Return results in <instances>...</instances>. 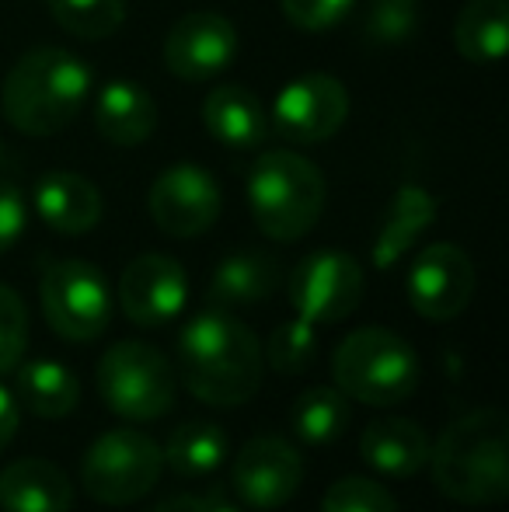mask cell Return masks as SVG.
<instances>
[{
	"label": "cell",
	"instance_id": "cell-25",
	"mask_svg": "<svg viewBox=\"0 0 509 512\" xmlns=\"http://www.w3.org/2000/svg\"><path fill=\"white\" fill-rule=\"evenodd\" d=\"M164 467L182 478H203L227 464L231 439L213 422H182L164 443Z\"/></svg>",
	"mask_w": 509,
	"mask_h": 512
},
{
	"label": "cell",
	"instance_id": "cell-28",
	"mask_svg": "<svg viewBox=\"0 0 509 512\" xmlns=\"http://www.w3.org/2000/svg\"><path fill=\"white\" fill-rule=\"evenodd\" d=\"M262 356L269 359V366L276 373H304L314 363V356H318V331L304 317L276 324Z\"/></svg>",
	"mask_w": 509,
	"mask_h": 512
},
{
	"label": "cell",
	"instance_id": "cell-23",
	"mask_svg": "<svg viewBox=\"0 0 509 512\" xmlns=\"http://www.w3.org/2000/svg\"><path fill=\"white\" fill-rule=\"evenodd\" d=\"M14 398L21 408H28L35 418H67L81 405V380L70 366L53 363V359H35V363H18V380H14Z\"/></svg>",
	"mask_w": 509,
	"mask_h": 512
},
{
	"label": "cell",
	"instance_id": "cell-17",
	"mask_svg": "<svg viewBox=\"0 0 509 512\" xmlns=\"http://www.w3.org/2000/svg\"><path fill=\"white\" fill-rule=\"evenodd\" d=\"M429 432L401 415L377 418L363 429L360 457L384 478H415L429 467Z\"/></svg>",
	"mask_w": 509,
	"mask_h": 512
},
{
	"label": "cell",
	"instance_id": "cell-22",
	"mask_svg": "<svg viewBox=\"0 0 509 512\" xmlns=\"http://www.w3.org/2000/svg\"><path fill=\"white\" fill-rule=\"evenodd\" d=\"M279 286V262L262 251H238L217 265L210 279V300L220 310L255 307L269 300Z\"/></svg>",
	"mask_w": 509,
	"mask_h": 512
},
{
	"label": "cell",
	"instance_id": "cell-26",
	"mask_svg": "<svg viewBox=\"0 0 509 512\" xmlns=\"http://www.w3.org/2000/svg\"><path fill=\"white\" fill-rule=\"evenodd\" d=\"M349 425V398L339 387H307L297 394L290 408V429L300 443L328 446L346 432Z\"/></svg>",
	"mask_w": 509,
	"mask_h": 512
},
{
	"label": "cell",
	"instance_id": "cell-13",
	"mask_svg": "<svg viewBox=\"0 0 509 512\" xmlns=\"http://www.w3.org/2000/svg\"><path fill=\"white\" fill-rule=\"evenodd\" d=\"M304 481V457L283 436H255L238 450L231 467L234 495L248 509H279L300 492Z\"/></svg>",
	"mask_w": 509,
	"mask_h": 512
},
{
	"label": "cell",
	"instance_id": "cell-34",
	"mask_svg": "<svg viewBox=\"0 0 509 512\" xmlns=\"http://www.w3.org/2000/svg\"><path fill=\"white\" fill-rule=\"evenodd\" d=\"M154 512H238V509L220 499V495H175V499H164Z\"/></svg>",
	"mask_w": 509,
	"mask_h": 512
},
{
	"label": "cell",
	"instance_id": "cell-15",
	"mask_svg": "<svg viewBox=\"0 0 509 512\" xmlns=\"http://www.w3.org/2000/svg\"><path fill=\"white\" fill-rule=\"evenodd\" d=\"M189 279L175 258L161 251L133 258L119 279V307L136 328H164L185 310Z\"/></svg>",
	"mask_w": 509,
	"mask_h": 512
},
{
	"label": "cell",
	"instance_id": "cell-32",
	"mask_svg": "<svg viewBox=\"0 0 509 512\" xmlns=\"http://www.w3.org/2000/svg\"><path fill=\"white\" fill-rule=\"evenodd\" d=\"M353 4L356 0H279L286 21L300 32H328L353 11Z\"/></svg>",
	"mask_w": 509,
	"mask_h": 512
},
{
	"label": "cell",
	"instance_id": "cell-29",
	"mask_svg": "<svg viewBox=\"0 0 509 512\" xmlns=\"http://www.w3.org/2000/svg\"><path fill=\"white\" fill-rule=\"evenodd\" d=\"M419 28V0H370L363 11V39L377 46L408 42Z\"/></svg>",
	"mask_w": 509,
	"mask_h": 512
},
{
	"label": "cell",
	"instance_id": "cell-18",
	"mask_svg": "<svg viewBox=\"0 0 509 512\" xmlns=\"http://www.w3.org/2000/svg\"><path fill=\"white\" fill-rule=\"evenodd\" d=\"M0 509L4 512H70L74 485L70 478L42 457L14 460L0 471Z\"/></svg>",
	"mask_w": 509,
	"mask_h": 512
},
{
	"label": "cell",
	"instance_id": "cell-16",
	"mask_svg": "<svg viewBox=\"0 0 509 512\" xmlns=\"http://www.w3.org/2000/svg\"><path fill=\"white\" fill-rule=\"evenodd\" d=\"M32 203L49 230L81 237L102 223V192L77 171H46L35 182Z\"/></svg>",
	"mask_w": 509,
	"mask_h": 512
},
{
	"label": "cell",
	"instance_id": "cell-31",
	"mask_svg": "<svg viewBox=\"0 0 509 512\" xmlns=\"http://www.w3.org/2000/svg\"><path fill=\"white\" fill-rule=\"evenodd\" d=\"M28 349V307L11 286L0 283V377L18 370Z\"/></svg>",
	"mask_w": 509,
	"mask_h": 512
},
{
	"label": "cell",
	"instance_id": "cell-35",
	"mask_svg": "<svg viewBox=\"0 0 509 512\" xmlns=\"http://www.w3.org/2000/svg\"><path fill=\"white\" fill-rule=\"evenodd\" d=\"M18 425H21V405L7 387H0V453L14 443L18 436Z\"/></svg>",
	"mask_w": 509,
	"mask_h": 512
},
{
	"label": "cell",
	"instance_id": "cell-21",
	"mask_svg": "<svg viewBox=\"0 0 509 512\" xmlns=\"http://www.w3.org/2000/svg\"><path fill=\"white\" fill-rule=\"evenodd\" d=\"M433 220H436V199L422 185H401L394 192L391 206H387L381 230H377V241H374L377 269H391L401 255H408L419 244V237L433 227Z\"/></svg>",
	"mask_w": 509,
	"mask_h": 512
},
{
	"label": "cell",
	"instance_id": "cell-36",
	"mask_svg": "<svg viewBox=\"0 0 509 512\" xmlns=\"http://www.w3.org/2000/svg\"><path fill=\"white\" fill-rule=\"evenodd\" d=\"M0 164H4V147H0Z\"/></svg>",
	"mask_w": 509,
	"mask_h": 512
},
{
	"label": "cell",
	"instance_id": "cell-4",
	"mask_svg": "<svg viewBox=\"0 0 509 512\" xmlns=\"http://www.w3.org/2000/svg\"><path fill=\"white\" fill-rule=\"evenodd\" d=\"M332 380L349 401L391 408L419 391L422 363L408 338L391 328H356L335 345Z\"/></svg>",
	"mask_w": 509,
	"mask_h": 512
},
{
	"label": "cell",
	"instance_id": "cell-1",
	"mask_svg": "<svg viewBox=\"0 0 509 512\" xmlns=\"http://www.w3.org/2000/svg\"><path fill=\"white\" fill-rule=\"evenodd\" d=\"M265 356L231 310H203L178 331V380L213 408L248 405L262 391Z\"/></svg>",
	"mask_w": 509,
	"mask_h": 512
},
{
	"label": "cell",
	"instance_id": "cell-5",
	"mask_svg": "<svg viewBox=\"0 0 509 512\" xmlns=\"http://www.w3.org/2000/svg\"><path fill=\"white\" fill-rule=\"evenodd\" d=\"M325 175L314 161L293 150H265L248 175V206L265 237L300 241L314 230L325 209Z\"/></svg>",
	"mask_w": 509,
	"mask_h": 512
},
{
	"label": "cell",
	"instance_id": "cell-33",
	"mask_svg": "<svg viewBox=\"0 0 509 512\" xmlns=\"http://www.w3.org/2000/svg\"><path fill=\"white\" fill-rule=\"evenodd\" d=\"M25 223H28V206L21 189L11 182H0V255L18 244V237L25 234Z\"/></svg>",
	"mask_w": 509,
	"mask_h": 512
},
{
	"label": "cell",
	"instance_id": "cell-20",
	"mask_svg": "<svg viewBox=\"0 0 509 512\" xmlns=\"http://www.w3.org/2000/svg\"><path fill=\"white\" fill-rule=\"evenodd\" d=\"M203 122L210 136L224 147L252 150L265 140L269 115L262 108V98L248 91L245 84H220L206 95L203 102Z\"/></svg>",
	"mask_w": 509,
	"mask_h": 512
},
{
	"label": "cell",
	"instance_id": "cell-30",
	"mask_svg": "<svg viewBox=\"0 0 509 512\" xmlns=\"http://www.w3.org/2000/svg\"><path fill=\"white\" fill-rule=\"evenodd\" d=\"M321 512H398V502L381 481L339 478L321 499Z\"/></svg>",
	"mask_w": 509,
	"mask_h": 512
},
{
	"label": "cell",
	"instance_id": "cell-10",
	"mask_svg": "<svg viewBox=\"0 0 509 512\" xmlns=\"http://www.w3.org/2000/svg\"><path fill=\"white\" fill-rule=\"evenodd\" d=\"M349 91L332 74H304L290 81L272 102V129L279 140L300 143H325L346 126Z\"/></svg>",
	"mask_w": 509,
	"mask_h": 512
},
{
	"label": "cell",
	"instance_id": "cell-12",
	"mask_svg": "<svg viewBox=\"0 0 509 512\" xmlns=\"http://www.w3.org/2000/svg\"><path fill=\"white\" fill-rule=\"evenodd\" d=\"M408 304L426 321H454L475 297V265L457 244H429L408 269Z\"/></svg>",
	"mask_w": 509,
	"mask_h": 512
},
{
	"label": "cell",
	"instance_id": "cell-3",
	"mask_svg": "<svg viewBox=\"0 0 509 512\" xmlns=\"http://www.w3.org/2000/svg\"><path fill=\"white\" fill-rule=\"evenodd\" d=\"M429 471L447 499L461 506H499L509 499L506 415L475 408L450 422L429 446Z\"/></svg>",
	"mask_w": 509,
	"mask_h": 512
},
{
	"label": "cell",
	"instance_id": "cell-14",
	"mask_svg": "<svg viewBox=\"0 0 509 512\" xmlns=\"http://www.w3.org/2000/svg\"><path fill=\"white\" fill-rule=\"evenodd\" d=\"M238 56V28L217 11H192L164 39V67L189 84L224 74Z\"/></svg>",
	"mask_w": 509,
	"mask_h": 512
},
{
	"label": "cell",
	"instance_id": "cell-9",
	"mask_svg": "<svg viewBox=\"0 0 509 512\" xmlns=\"http://www.w3.org/2000/svg\"><path fill=\"white\" fill-rule=\"evenodd\" d=\"M363 286H367L363 265L349 251L321 248L300 258L297 269L290 272L286 293H290L297 317L318 328V324L346 321L360 307Z\"/></svg>",
	"mask_w": 509,
	"mask_h": 512
},
{
	"label": "cell",
	"instance_id": "cell-24",
	"mask_svg": "<svg viewBox=\"0 0 509 512\" xmlns=\"http://www.w3.org/2000/svg\"><path fill=\"white\" fill-rule=\"evenodd\" d=\"M454 46L468 63H499L509 46V4L506 0H468L457 14Z\"/></svg>",
	"mask_w": 509,
	"mask_h": 512
},
{
	"label": "cell",
	"instance_id": "cell-11",
	"mask_svg": "<svg viewBox=\"0 0 509 512\" xmlns=\"http://www.w3.org/2000/svg\"><path fill=\"white\" fill-rule=\"evenodd\" d=\"M150 220L168 237H199L220 220L224 196L213 175L199 164H171L154 178L147 196Z\"/></svg>",
	"mask_w": 509,
	"mask_h": 512
},
{
	"label": "cell",
	"instance_id": "cell-2",
	"mask_svg": "<svg viewBox=\"0 0 509 512\" xmlns=\"http://www.w3.org/2000/svg\"><path fill=\"white\" fill-rule=\"evenodd\" d=\"M91 70L60 46L28 49L4 77L0 108L25 136H56L84 112L91 98Z\"/></svg>",
	"mask_w": 509,
	"mask_h": 512
},
{
	"label": "cell",
	"instance_id": "cell-7",
	"mask_svg": "<svg viewBox=\"0 0 509 512\" xmlns=\"http://www.w3.org/2000/svg\"><path fill=\"white\" fill-rule=\"evenodd\" d=\"M164 474V453L136 429H109L84 450L81 485L102 506H133L147 499Z\"/></svg>",
	"mask_w": 509,
	"mask_h": 512
},
{
	"label": "cell",
	"instance_id": "cell-19",
	"mask_svg": "<svg viewBox=\"0 0 509 512\" xmlns=\"http://www.w3.org/2000/svg\"><path fill=\"white\" fill-rule=\"evenodd\" d=\"M95 129L116 147H140L157 129V102L136 81H109L95 95Z\"/></svg>",
	"mask_w": 509,
	"mask_h": 512
},
{
	"label": "cell",
	"instance_id": "cell-27",
	"mask_svg": "<svg viewBox=\"0 0 509 512\" xmlns=\"http://www.w3.org/2000/svg\"><path fill=\"white\" fill-rule=\"evenodd\" d=\"M49 14L77 39H109L123 28L126 0H49Z\"/></svg>",
	"mask_w": 509,
	"mask_h": 512
},
{
	"label": "cell",
	"instance_id": "cell-6",
	"mask_svg": "<svg viewBox=\"0 0 509 512\" xmlns=\"http://www.w3.org/2000/svg\"><path fill=\"white\" fill-rule=\"evenodd\" d=\"M98 394L109 405L112 415L126 422H154L175 408L178 398V377L171 359L157 345L116 342L98 359Z\"/></svg>",
	"mask_w": 509,
	"mask_h": 512
},
{
	"label": "cell",
	"instance_id": "cell-8",
	"mask_svg": "<svg viewBox=\"0 0 509 512\" xmlns=\"http://www.w3.org/2000/svg\"><path fill=\"white\" fill-rule=\"evenodd\" d=\"M39 300L46 324L67 342H95L112 321V290L102 269L81 258H60L42 272Z\"/></svg>",
	"mask_w": 509,
	"mask_h": 512
}]
</instances>
